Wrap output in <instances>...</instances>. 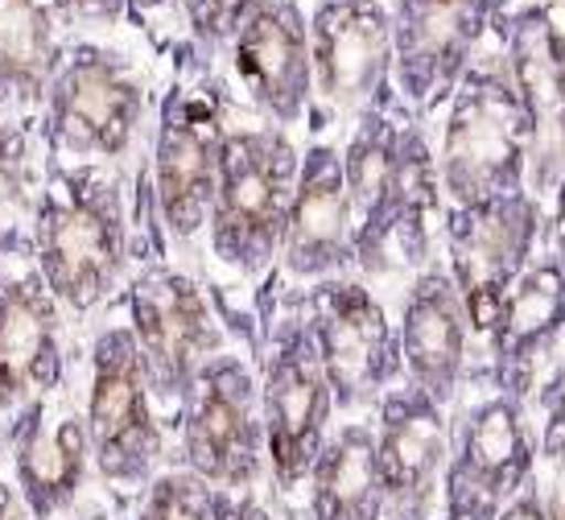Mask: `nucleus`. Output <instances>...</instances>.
I'll return each mask as SVG.
<instances>
[{
	"mask_svg": "<svg viewBox=\"0 0 565 520\" xmlns=\"http://www.w3.org/2000/svg\"><path fill=\"white\" fill-rule=\"evenodd\" d=\"M141 30L153 38V46L178 42V0H132Z\"/></svg>",
	"mask_w": 565,
	"mask_h": 520,
	"instance_id": "obj_29",
	"label": "nucleus"
},
{
	"mask_svg": "<svg viewBox=\"0 0 565 520\" xmlns=\"http://www.w3.org/2000/svg\"><path fill=\"white\" fill-rule=\"evenodd\" d=\"M0 475L30 520H63L99 491L75 389L38 396L0 426Z\"/></svg>",
	"mask_w": 565,
	"mask_h": 520,
	"instance_id": "obj_11",
	"label": "nucleus"
},
{
	"mask_svg": "<svg viewBox=\"0 0 565 520\" xmlns=\"http://www.w3.org/2000/svg\"><path fill=\"white\" fill-rule=\"evenodd\" d=\"M376 463L388 520H429L441 500L446 463H450V426L438 401L417 384L384 389L376 405Z\"/></svg>",
	"mask_w": 565,
	"mask_h": 520,
	"instance_id": "obj_18",
	"label": "nucleus"
},
{
	"mask_svg": "<svg viewBox=\"0 0 565 520\" xmlns=\"http://www.w3.org/2000/svg\"><path fill=\"white\" fill-rule=\"evenodd\" d=\"M256 0H178V42L220 66V54Z\"/></svg>",
	"mask_w": 565,
	"mask_h": 520,
	"instance_id": "obj_27",
	"label": "nucleus"
},
{
	"mask_svg": "<svg viewBox=\"0 0 565 520\" xmlns=\"http://www.w3.org/2000/svg\"><path fill=\"white\" fill-rule=\"evenodd\" d=\"M170 463L220 491H265V422L248 347L232 343L199 368L170 429Z\"/></svg>",
	"mask_w": 565,
	"mask_h": 520,
	"instance_id": "obj_8",
	"label": "nucleus"
},
{
	"mask_svg": "<svg viewBox=\"0 0 565 520\" xmlns=\"http://www.w3.org/2000/svg\"><path fill=\"white\" fill-rule=\"evenodd\" d=\"M166 248L145 161L116 170L50 158L30 220V265L79 335L120 298L132 268Z\"/></svg>",
	"mask_w": 565,
	"mask_h": 520,
	"instance_id": "obj_1",
	"label": "nucleus"
},
{
	"mask_svg": "<svg viewBox=\"0 0 565 520\" xmlns=\"http://www.w3.org/2000/svg\"><path fill=\"white\" fill-rule=\"evenodd\" d=\"M63 46L54 0H0V112L38 116Z\"/></svg>",
	"mask_w": 565,
	"mask_h": 520,
	"instance_id": "obj_24",
	"label": "nucleus"
},
{
	"mask_svg": "<svg viewBox=\"0 0 565 520\" xmlns=\"http://www.w3.org/2000/svg\"><path fill=\"white\" fill-rule=\"evenodd\" d=\"M75 396L92 442L95 488L111 508L128 505L170 463L173 438L116 301L79 331Z\"/></svg>",
	"mask_w": 565,
	"mask_h": 520,
	"instance_id": "obj_4",
	"label": "nucleus"
},
{
	"mask_svg": "<svg viewBox=\"0 0 565 520\" xmlns=\"http://www.w3.org/2000/svg\"><path fill=\"white\" fill-rule=\"evenodd\" d=\"M116 306L141 351L153 401L173 429L178 405L199 376V368L236 343L227 310H220L203 273L178 261L170 248L149 253L132 268Z\"/></svg>",
	"mask_w": 565,
	"mask_h": 520,
	"instance_id": "obj_7",
	"label": "nucleus"
},
{
	"mask_svg": "<svg viewBox=\"0 0 565 520\" xmlns=\"http://www.w3.org/2000/svg\"><path fill=\"white\" fill-rule=\"evenodd\" d=\"M46 166L38 116L0 112V261L30 256V220Z\"/></svg>",
	"mask_w": 565,
	"mask_h": 520,
	"instance_id": "obj_25",
	"label": "nucleus"
},
{
	"mask_svg": "<svg viewBox=\"0 0 565 520\" xmlns=\"http://www.w3.org/2000/svg\"><path fill=\"white\" fill-rule=\"evenodd\" d=\"M533 442L512 393H487L462 413L446 463V520H491L533 479Z\"/></svg>",
	"mask_w": 565,
	"mask_h": 520,
	"instance_id": "obj_15",
	"label": "nucleus"
},
{
	"mask_svg": "<svg viewBox=\"0 0 565 520\" xmlns=\"http://www.w3.org/2000/svg\"><path fill=\"white\" fill-rule=\"evenodd\" d=\"M256 306L260 335H252L248 355L256 363L260 384V422H265V458L268 488L281 500H298L306 475L315 467L318 450L334 426L327 372L318 363L315 339L306 331V318L294 306L289 289H268Z\"/></svg>",
	"mask_w": 565,
	"mask_h": 520,
	"instance_id": "obj_6",
	"label": "nucleus"
},
{
	"mask_svg": "<svg viewBox=\"0 0 565 520\" xmlns=\"http://www.w3.org/2000/svg\"><path fill=\"white\" fill-rule=\"evenodd\" d=\"M223 496L194 471L166 463L149 484L125 505V517L116 520H220Z\"/></svg>",
	"mask_w": 565,
	"mask_h": 520,
	"instance_id": "obj_26",
	"label": "nucleus"
},
{
	"mask_svg": "<svg viewBox=\"0 0 565 520\" xmlns=\"http://www.w3.org/2000/svg\"><path fill=\"white\" fill-rule=\"evenodd\" d=\"M0 520H30L25 517V508H21V500H17L13 484L0 475Z\"/></svg>",
	"mask_w": 565,
	"mask_h": 520,
	"instance_id": "obj_33",
	"label": "nucleus"
},
{
	"mask_svg": "<svg viewBox=\"0 0 565 520\" xmlns=\"http://www.w3.org/2000/svg\"><path fill=\"white\" fill-rule=\"evenodd\" d=\"M351 240H355V220L343 182V153L334 141L315 137L310 145H301L298 187L273 282L285 289H306L327 277H343L347 268H355Z\"/></svg>",
	"mask_w": 565,
	"mask_h": 520,
	"instance_id": "obj_17",
	"label": "nucleus"
},
{
	"mask_svg": "<svg viewBox=\"0 0 565 520\" xmlns=\"http://www.w3.org/2000/svg\"><path fill=\"white\" fill-rule=\"evenodd\" d=\"M161 46L132 38H66L38 104V132L54 161H92L128 170L145 158L158 104Z\"/></svg>",
	"mask_w": 565,
	"mask_h": 520,
	"instance_id": "obj_2",
	"label": "nucleus"
},
{
	"mask_svg": "<svg viewBox=\"0 0 565 520\" xmlns=\"http://www.w3.org/2000/svg\"><path fill=\"white\" fill-rule=\"evenodd\" d=\"M63 520H116V512H111V505L99 496V491H92V496H87V500H83V505Z\"/></svg>",
	"mask_w": 565,
	"mask_h": 520,
	"instance_id": "obj_32",
	"label": "nucleus"
},
{
	"mask_svg": "<svg viewBox=\"0 0 565 520\" xmlns=\"http://www.w3.org/2000/svg\"><path fill=\"white\" fill-rule=\"evenodd\" d=\"M298 137L265 125L244 104H236L223 137L215 199L206 211L203 248H199L220 282L260 289L273 277L298 187Z\"/></svg>",
	"mask_w": 565,
	"mask_h": 520,
	"instance_id": "obj_5",
	"label": "nucleus"
},
{
	"mask_svg": "<svg viewBox=\"0 0 565 520\" xmlns=\"http://www.w3.org/2000/svg\"><path fill=\"white\" fill-rule=\"evenodd\" d=\"M306 318L339 417H363L401 376V343L384 301L360 277H327L289 289Z\"/></svg>",
	"mask_w": 565,
	"mask_h": 520,
	"instance_id": "obj_9",
	"label": "nucleus"
},
{
	"mask_svg": "<svg viewBox=\"0 0 565 520\" xmlns=\"http://www.w3.org/2000/svg\"><path fill=\"white\" fill-rule=\"evenodd\" d=\"M220 520H281L265 500V491H227Z\"/></svg>",
	"mask_w": 565,
	"mask_h": 520,
	"instance_id": "obj_30",
	"label": "nucleus"
},
{
	"mask_svg": "<svg viewBox=\"0 0 565 520\" xmlns=\"http://www.w3.org/2000/svg\"><path fill=\"white\" fill-rule=\"evenodd\" d=\"M512 87L529 125V166L536 190L565 173V42L545 17L529 13L512 38Z\"/></svg>",
	"mask_w": 565,
	"mask_h": 520,
	"instance_id": "obj_20",
	"label": "nucleus"
},
{
	"mask_svg": "<svg viewBox=\"0 0 565 520\" xmlns=\"http://www.w3.org/2000/svg\"><path fill=\"white\" fill-rule=\"evenodd\" d=\"M524 170H529V125L520 112L516 87L495 66L471 71L441 141V190H450L458 206H475L520 190Z\"/></svg>",
	"mask_w": 565,
	"mask_h": 520,
	"instance_id": "obj_12",
	"label": "nucleus"
},
{
	"mask_svg": "<svg viewBox=\"0 0 565 520\" xmlns=\"http://www.w3.org/2000/svg\"><path fill=\"white\" fill-rule=\"evenodd\" d=\"M491 520H545V508H541V496L533 488H524L516 500H508Z\"/></svg>",
	"mask_w": 565,
	"mask_h": 520,
	"instance_id": "obj_31",
	"label": "nucleus"
},
{
	"mask_svg": "<svg viewBox=\"0 0 565 520\" xmlns=\"http://www.w3.org/2000/svg\"><path fill=\"white\" fill-rule=\"evenodd\" d=\"M75 347L79 335L30 256L0 261V426L38 396L75 389Z\"/></svg>",
	"mask_w": 565,
	"mask_h": 520,
	"instance_id": "obj_13",
	"label": "nucleus"
},
{
	"mask_svg": "<svg viewBox=\"0 0 565 520\" xmlns=\"http://www.w3.org/2000/svg\"><path fill=\"white\" fill-rule=\"evenodd\" d=\"M236 104L220 66L199 59L186 42L161 46L158 104L141 161L161 240L178 261H190L203 248L223 137Z\"/></svg>",
	"mask_w": 565,
	"mask_h": 520,
	"instance_id": "obj_3",
	"label": "nucleus"
},
{
	"mask_svg": "<svg viewBox=\"0 0 565 520\" xmlns=\"http://www.w3.org/2000/svg\"><path fill=\"white\" fill-rule=\"evenodd\" d=\"M54 9H58L66 38H75V33H95V38H132V33H145L132 0H54Z\"/></svg>",
	"mask_w": 565,
	"mask_h": 520,
	"instance_id": "obj_28",
	"label": "nucleus"
},
{
	"mask_svg": "<svg viewBox=\"0 0 565 520\" xmlns=\"http://www.w3.org/2000/svg\"><path fill=\"white\" fill-rule=\"evenodd\" d=\"M301 520H388L376 429L367 417H343L327 429V442L301 484Z\"/></svg>",
	"mask_w": 565,
	"mask_h": 520,
	"instance_id": "obj_22",
	"label": "nucleus"
},
{
	"mask_svg": "<svg viewBox=\"0 0 565 520\" xmlns=\"http://www.w3.org/2000/svg\"><path fill=\"white\" fill-rule=\"evenodd\" d=\"M467 310L458 298L450 273L425 268L408 285L396 343H401V372L417 384L429 401L446 405L458 393V380L467 372Z\"/></svg>",
	"mask_w": 565,
	"mask_h": 520,
	"instance_id": "obj_19",
	"label": "nucleus"
},
{
	"mask_svg": "<svg viewBox=\"0 0 565 520\" xmlns=\"http://www.w3.org/2000/svg\"><path fill=\"white\" fill-rule=\"evenodd\" d=\"M557 268L565 277V173H562V194H557Z\"/></svg>",
	"mask_w": 565,
	"mask_h": 520,
	"instance_id": "obj_34",
	"label": "nucleus"
},
{
	"mask_svg": "<svg viewBox=\"0 0 565 520\" xmlns=\"http://www.w3.org/2000/svg\"><path fill=\"white\" fill-rule=\"evenodd\" d=\"M227 87L252 116L298 137L318 116L310 33L301 0H256L220 54Z\"/></svg>",
	"mask_w": 565,
	"mask_h": 520,
	"instance_id": "obj_10",
	"label": "nucleus"
},
{
	"mask_svg": "<svg viewBox=\"0 0 565 520\" xmlns=\"http://www.w3.org/2000/svg\"><path fill=\"white\" fill-rule=\"evenodd\" d=\"M536 240L533 194L512 190L500 199L458 206L450 220V256H455V289L467 310V327L479 339H491L500 327L503 301L529 268Z\"/></svg>",
	"mask_w": 565,
	"mask_h": 520,
	"instance_id": "obj_14",
	"label": "nucleus"
},
{
	"mask_svg": "<svg viewBox=\"0 0 565 520\" xmlns=\"http://www.w3.org/2000/svg\"><path fill=\"white\" fill-rule=\"evenodd\" d=\"M306 33L318 108L360 116L384 99L393 71V13L384 0H315Z\"/></svg>",
	"mask_w": 565,
	"mask_h": 520,
	"instance_id": "obj_16",
	"label": "nucleus"
},
{
	"mask_svg": "<svg viewBox=\"0 0 565 520\" xmlns=\"http://www.w3.org/2000/svg\"><path fill=\"white\" fill-rule=\"evenodd\" d=\"M483 13V0H401L393 17V63L401 66L408 99L438 92L467 66Z\"/></svg>",
	"mask_w": 565,
	"mask_h": 520,
	"instance_id": "obj_21",
	"label": "nucleus"
},
{
	"mask_svg": "<svg viewBox=\"0 0 565 520\" xmlns=\"http://www.w3.org/2000/svg\"><path fill=\"white\" fill-rule=\"evenodd\" d=\"M565 331V277L557 261H541L520 273L512 294L503 301L500 327L491 335L500 355L503 389L520 396L533 380L536 360L557 343Z\"/></svg>",
	"mask_w": 565,
	"mask_h": 520,
	"instance_id": "obj_23",
	"label": "nucleus"
}]
</instances>
